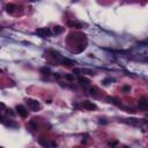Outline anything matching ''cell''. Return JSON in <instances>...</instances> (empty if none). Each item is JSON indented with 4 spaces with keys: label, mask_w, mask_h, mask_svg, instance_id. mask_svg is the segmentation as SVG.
Listing matches in <instances>:
<instances>
[{
    "label": "cell",
    "mask_w": 148,
    "mask_h": 148,
    "mask_svg": "<svg viewBox=\"0 0 148 148\" xmlns=\"http://www.w3.org/2000/svg\"><path fill=\"white\" fill-rule=\"evenodd\" d=\"M36 35H38L39 37H42V38H46V37H50L51 36V30L49 28H38L36 29Z\"/></svg>",
    "instance_id": "7a4b0ae2"
},
{
    "label": "cell",
    "mask_w": 148,
    "mask_h": 148,
    "mask_svg": "<svg viewBox=\"0 0 148 148\" xmlns=\"http://www.w3.org/2000/svg\"><path fill=\"white\" fill-rule=\"evenodd\" d=\"M7 114L10 115V116H15V114L13 112V110H12V109H8V110H7Z\"/></svg>",
    "instance_id": "ac0fdd59"
},
{
    "label": "cell",
    "mask_w": 148,
    "mask_h": 148,
    "mask_svg": "<svg viewBox=\"0 0 148 148\" xmlns=\"http://www.w3.org/2000/svg\"><path fill=\"white\" fill-rule=\"evenodd\" d=\"M88 90H89V94H91V95H96L98 93V89L96 87H90Z\"/></svg>",
    "instance_id": "5bb4252c"
},
{
    "label": "cell",
    "mask_w": 148,
    "mask_h": 148,
    "mask_svg": "<svg viewBox=\"0 0 148 148\" xmlns=\"http://www.w3.org/2000/svg\"><path fill=\"white\" fill-rule=\"evenodd\" d=\"M27 104H28V108L33 111H38L41 109V103H39L37 99L34 98H27Z\"/></svg>",
    "instance_id": "6da1fadb"
},
{
    "label": "cell",
    "mask_w": 148,
    "mask_h": 148,
    "mask_svg": "<svg viewBox=\"0 0 148 148\" xmlns=\"http://www.w3.org/2000/svg\"><path fill=\"white\" fill-rule=\"evenodd\" d=\"M39 72L43 74H45V75H50L51 74V69L49 68V67H41L39 68Z\"/></svg>",
    "instance_id": "7c38bea8"
},
{
    "label": "cell",
    "mask_w": 148,
    "mask_h": 148,
    "mask_svg": "<svg viewBox=\"0 0 148 148\" xmlns=\"http://www.w3.org/2000/svg\"><path fill=\"white\" fill-rule=\"evenodd\" d=\"M78 81H79L80 85H81V86H85V87H86V86H88V85H89V83H90L89 80H88V79H86L85 76H79V79H78Z\"/></svg>",
    "instance_id": "52a82bcc"
},
{
    "label": "cell",
    "mask_w": 148,
    "mask_h": 148,
    "mask_svg": "<svg viewBox=\"0 0 148 148\" xmlns=\"http://www.w3.org/2000/svg\"><path fill=\"white\" fill-rule=\"evenodd\" d=\"M130 90H131L130 86H123V87H122V91H123V93H130Z\"/></svg>",
    "instance_id": "2e32d148"
},
{
    "label": "cell",
    "mask_w": 148,
    "mask_h": 148,
    "mask_svg": "<svg viewBox=\"0 0 148 148\" xmlns=\"http://www.w3.org/2000/svg\"><path fill=\"white\" fill-rule=\"evenodd\" d=\"M2 124L6 126H9V127H19V125L16 123L12 122V120H9V119H6L5 117H2Z\"/></svg>",
    "instance_id": "8992f818"
},
{
    "label": "cell",
    "mask_w": 148,
    "mask_h": 148,
    "mask_svg": "<svg viewBox=\"0 0 148 148\" xmlns=\"http://www.w3.org/2000/svg\"><path fill=\"white\" fill-rule=\"evenodd\" d=\"M106 101L109 102V103H114V104H116V105H119L118 101H117V99H115L114 97H106Z\"/></svg>",
    "instance_id": "9a60e30c"
},
{
    "label": "cell",
    "mask_w": 148,
    "mask_h": 148,
    "mask_svg": "<svg viewBox=\"0 0 148 148\" xmlns=\"http://www.w3.org/2000/svg\"><path fill=\"white\" fill-rule=\"evenodd\" d=\"M147 148H148V147H147Z\"/></svg>",
    "instance_id": "44dd1931"
},
{
    "label": "cell",
    "mask_w": 148,
    "mask_h": 148,
    "mask_svg": "<svg viewBox=\"0 0 148 148\" xmlns=\"http://www.w3.org/2000/svg\"><path fill=\"white\" fill-rule=\"evenodd\" d=\"M38 142H39V145L43 146L44 148H50L51 147V144H49V141H48L46 139H44V138H41L38 140Z\"/></svg>",
    "instance_id": "ba28073f"
},
{
    "label": "cell",
    "mask_w": 148,
    "mask_h": 148,
    "mask_svg": "<svg viewBox=\"0 0 148 148\" xmlns=\"http://www.w3.org/2000/svg\"><path fill=\"white\" fill-rule=\"evenodd\" d=\"M55 76H56V78H57V79H59V78H60V75H59L58 73H56V74H55Z\"/></svg>",
    "instance_id": "d6986e66"
},
{
    "label": "cell",
    "mask_w": 148,
    "mask_h": 148,
    "mask_svg": "<svg viewBox=\"0 0 148 148\" xmlns=\"http://www.w3.org/2000/svg\"><path fill=\"white\" fill-rule=\"evenodd\" d=\"M63 31H64V28L60 26H56L55 28H53V33H55V35H60Z\"/></svg>",
    "instance_id": "30bf717a"
},
{
    "label": "cell",
    "mask_w": 148,
    "mask_h": 148,
    "mask_svg": "<svg viewBox=\"0 0 148 148\" xmlns=\"http://www.w3.org/2000/svg\"><path fill=\"white\" fill-rule=\"evenodd\" d=\"M15 8H16V6H15V5H13V4L6 5V10H7L8 13H14Z\"/></svg>",
    "instance_id": "8fae6325"
},
{
    "label": "cell",
    "mask_w": 148,
    "mask_h": 148,
    "mask_svg": "<svg viewBox=\"0 0 148 148\" xmlns=\"http://www.w3.org/2000/svg\"><path fill=\"white\" fill-rule=\"evenodd\" d=\"M138 104H139L140 109H142V110L147 109V108H148V98L147 97H141V98L139 99Z\"/></svg>",
    "instance_id": "5b68a950"
},
{
    "label": "cell",
    "mask_w": 148,
    "mask_h": 148,
    "mask_svg": "<svg viewBox=\"0 0 148 148\" xmlns=\"http://www.w3.org/2000/svg\"><path fill=\"white\" fill-rule=\"evenodd\" d=\"M82 106L85 108V109H87V110H95L96 108H97L95 103H93V102H90V101L82 102Z\"/></svg>",
    "instance_id": "277c9868"
},
{
    "label": "cell",
    "mask_w": 148,
    "mask_h": 148,
    "mask_svg": "<svg viewBox=\"0 0 148 148\" xmlns=\"http://www.w3.org/2000/svg\"><path fill=\"white\" fill-rule=\"evenodd\" d=\"M111 82H115V79H114V78H106V79H104L103 81H102V83H103L104 86H108L109 83H111Z\"/></svg>",
    "instance_id": "4fadbf2b"
},
{
    "label": "cell",
    "mask_w": 148,
    "mask_h": 148,
    "mask_svg": "<svg viewBox=\"0 0 148 148\" xmlns=\"http://www.w3.org/2000/svg\"><path fill=\"white\" fill-rule=\"evenodd\" d=\"M68 26L72 27V28H76V29H80L82 28V25L80 22H76V21H69L68 22Z\"/></svg>",
    "instance_id": "9c48e42d"
},
{
    "label": "cell",
    "mask_w": 148,
    "mask_h": 148,
    "mask_svg": "<svg viewBox=\"0 0 148 148\" xmlns=\"http://www.w3.org/2000/svg\"><path fill=\"white\" fill-rule=\"evenodd\" d=\"M124 148H130V147H128V146H125V147H124Z\"/></svg>",
    "instance_id": "ffe728a7"
},
{
    "label": "cell",
    "mask_w": 148,
    "mask_h": 148,
    "mask_svg": "<svg viewBox=\"0 0 148 148\" xmlns=\"http://www.w3.org/2000/svg\"><path fill=\"white\" fill-rule=\"evenodd\" d=\"M65 78L67 80H69V81H72V80L74 79V76H73V75H71V74H65Z\"/></svg>",
    "instance_id": "e0dca14e"
},
{
    "label": "cell",
    "mask_w": 148,
    "mask_h": 148,
    "mask_svg": "<svg viewBox=\"0 0 148 148\" xmlns=\"http://www.w3.org/2000/svg\"><path fill=\"white\" fill-rule=\"evenodd\" d=\"M16 112H17V115L21 116L22 118H27V117H28V110H27L23 105H21V104L16 105Z\"/></svg>",
    "instance_id": "3957f363"
}]
</instances>
